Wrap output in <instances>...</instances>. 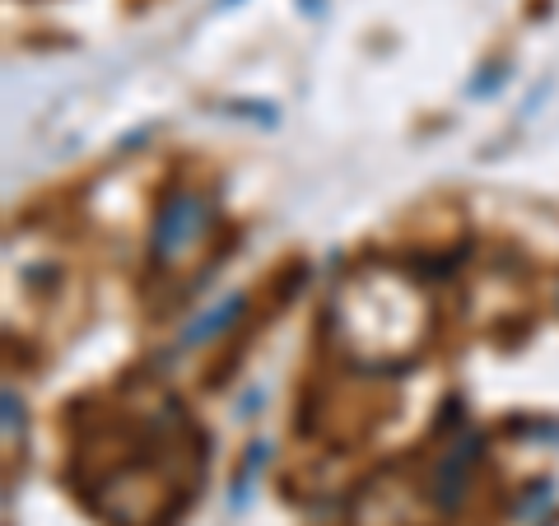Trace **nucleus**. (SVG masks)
Segmentation results:
<instances>
[{"label": "nucleus", "instance_id": "f257e3e1", "mask_svg": "<svg viewBox=\"0 0 559 526\" xmlns=\"http://www.w3.org/2000/svg\"><path fill=\"white\" fill-rule=\"evenodd\" d=\"M201 234H205V201L191 196V191H178V196L168 201L164 219H159V234H154V256L178 261Z\"/></svg>", "mask_w": 559, "mask_h": 526}]
</instances>
